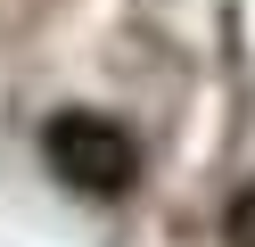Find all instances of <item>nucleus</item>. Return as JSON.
<instances>
[{
  "label": "nucleus",
  "instance_id": "nucleus-1",
  "mask_svg": "<svg viewBox=\"0 0 255 247\" xmlns=\"http://www.w3.org/2000/svg\"><path fill=\"white\" fill-rule=\"evenodd\" d=\"M41 157H50L58 181H74V190H91V198L132 190V173H140V148H132V132H124L116 115H58V124L41 132Z\"/></svg>",
  "mask_w": 255,
  "mask_h": 247
},
{
  "label": "nucleus",
  "instance_id": "nucleus-2",
  "mask_svg": "<svg viewBox=\"0 0 255 247\" xmlns=\"http://www.w3.org/2000/svg\"><path fill=\"white\" fill-rule=\"evenodd\" d=\"M222 231H231V247H255V190H239V198H231Z\"/></svg>",
  "mask_w": 255,
  "mask_h": 247
}]
</instances>
